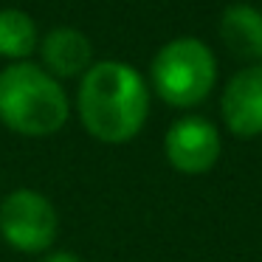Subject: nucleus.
I'll use <instances>...</instances> for the list:
<instances>
[{"label":"nucleus","mask_w":262,"mask_h":262,"mask_svg":"<svg viewBox=\"0 0 262 262\" xmlns=\"http://www.w3.org/2000/svg\"><path fill=\"white\" fill-rule=\"evenodd\" d=\"M79 121L96 141L124 144L149 116V88L133 65L104 59L88 68L76 91Z\"/></svg>","instance_id":"f257e3e1"},{"label":"nucleus","mask_w":262,"mask_h":262,"mask_svg":"<svg viewBox=\"0 0 262 262\" xmlns=\"http://www.w3.org/2000/svg\"><path fill=\"white\" fill-rule=\"evenodd\" d=\"M71 104L59 79L34 62L0 71V121L20 136H51L68 121Z\"/></svg>","instance_id":"f03ea898"},{"label":"nucleus","mask_w":262,"mask_h":262,"mask_svg":"<svg viewBox=\"0 0 262 262\" xmlns=\"http://www.w3.org/2000/svg\"><path fill=\"white\" fill-rule=\"evenodd\" d=\"M152 88L172 107H194L211 93L217 79V59L198 37L169 40L152 59Z\"/></svg>","instance_id":"7ed1b4c3"},{"label":"nucleus","mask_w":262,"mask_h":262,"mask_svg":"<svg viewBox=\"0 0 262 262\" xmlns=\"http://www.w3.org/2000/svg\"><path fill=\"white\" fill-rule=\"evenodd\" d=\"M57 209L34 189H14L0 203V237L26 254H42L57 237Z\"/></svg>","instance_id":"20e7f679"},{"label":"nucleus","mask_w":262,"mask_h":262,"mask_svg":"<svg viewBox=\"0 0 262 262\" xmlns=\"http://www.w3.org/2000/svg\"><path fill=\"white\" fill-rule=\"evenodd\" d=\"M164 152L172 169L183 172V175H203L220 161V130L209 119H200V116L178 119L166 130Z\"/></svg>","instance_id":"39448f33"},{"label":"nucleus","mask_w":262,"mask_h":262,"mask_svg":"<svg viewBox=\"0 0 262 262\" xmlns=\"http://www.w3.org/2000/svg\"><path fill=\"white\" fill-rule=\"evenodd\" d=\"M220 113L234 136H262V65H248L231 76L223 91Z\"/></svg>","instance_id":"423d86ee"},{"label":"nucleus","mask_w":262,"mask_h":262,"mask_svg":"<svg viewBox=\"0 0 262 262\" xmlns=\"http://www.w3.org/2000/svg\"><path fill=\"white\" fill-rule=\"evenodd\" d=\"M40 57L54 79H74L93 65V42L74 26H57L42 37Z\"/></svg>","instance_id":"0eeeda50"},{"label":"nucleus","mask_w":262,"mask_h":262,"mask_svg":"<svg viewBox=\"0 0 262 262\" xmlns=\"http://www.w3.org/2000/svg\"><path fill=\"white\" fill-rule=\"evenodd\" d=\"M220 37L239 59H262V12L251 3H234L220 17Z\"/></svg>","instance_id":"6e6552de"},{"label":"nucleus","mask_w":262,"mask_h":262,"mask_svg":"<svg viewBox=\"0 0 262 262\" xmlns=\"http://www.w3.org/2000/svg\"><path fill=\"white\" fill-rule=\"evenodd\" d=\"M40 46L37 26L23 9H0V57L26 62Z\"/></svg>","instance_id":"1a4fd4ad"},{"label":"nucleus","mask_w":262,"mask_h":262,"mask_svg":"<svg viewBox=\"0 0 262 262\" xmlns=\"http://www.w3.org/2000/svg\"><path fill=\"white\" fill-rule=\"evenodd\" d=\"M42 262H82V259L74 254V251H54V254H48Z\"/></svg>","instance_id":"9d476101"},{"label":"nucleus","mask_w":262,"mask_h":262,"mask_svg":"<svg viewBox=\"0 0 262 262\" xmlns=\"http://www.w3.org/2000/svg\"><path fill=\"white\" fill-rule=\"evenodd\" d=\"M259 62H262V59H259Z\"/></svg>","instance_id":"9b49d317"}]
</instances>
